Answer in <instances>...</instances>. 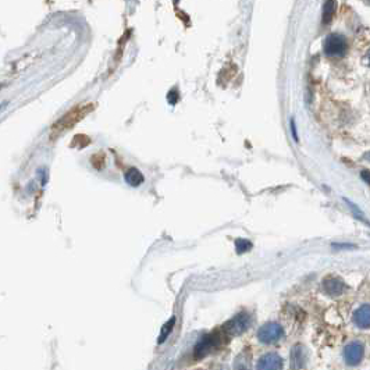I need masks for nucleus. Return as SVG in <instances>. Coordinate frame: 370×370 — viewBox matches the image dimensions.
<instances>
[{
	"label": "nucleus",
	"instance_id": "0eeeda50",
	"mask_svg": "<svg viewBox=\"0 0 370 370\" xmlns=\"http://www.w3.org/2000/svg\"><path fill=\"white\" fill-rule=\"evenodd\" d=\"M284 362L283 358L275 352L262 355L256 363V370H283Z\"/></svg>",
	"mask_w": 370,
	"mask_h": 370
},
{
	"label": "nucleus",
	"instance_id": "f03ea898",
	"mask_svg": "<svg viewBox=\"0 0 370 370\" xmlns=\"http://www.w3.org/2000/svg\"><path fill=\"white\" fill-rule=\"evenodd\" d=\"M323 50L328 57H344L348 50V41L344 35L330 34L324 41Z\"/></svg>",
	"mask_w": 370,
	"mask_h": 370
},
{
	"label": "nucleus",
	"instance_id": "f3484780",
	"mask_svg": "<svg viewBox=\"0 0 370 370\" xmlns=\"http://www.w3.org/2000/svg\"><path fill=\"white\" fill-rule=\"evenodd\" d=\"M291 131H293V137L295 139V142H299V138H298V132H296V127H295V121L291 120Z\"/></svg>",
	"mask_w": 370,
	"mask_h": 370
},
{
	"label": "nucleus",
	"instance_id": "dca6fc26",
	"mask_svg": "<svg viewBox=\"0 0 370 370\" xmlns=\"http://www.w3.org/2000/svg\"><path fill=\"white\" fill-rule=\"evenodd\" d=\"M361 177H362V180L365 181V182H366V184L370 187V170H368V169L362 170Z\"/></svg>",
	"mask_w": 370,
	"mask_h": 370
},
{
	"label": "nucleus",
	"instance_id": "39448f33",
	"mask_svg": "<svg viewBox=\"0 0 370 370\" xmlns=\"http://www.w3.org/2000/svg\"><path fill=\"white\" fill-rule=\"evenodd\" d=\"M220 344V337L217 334H206L202 337L194 348V358L195 359H203L210 352H213Z\"/></svg>",
	"mask_w": 370,
	"mask_h": 370
},
{
	"label": "nucleus",
	"instance_id": "4468645a",
	"mask_svg": "<svg viewBox=\"0 0 370 370\" xmlns=\"http://www.w3.org/2000/svg\"><path fill=\"white\" fill-rule=\"evenodd\" d=\"M235 249H237V253H245V252L252 249V244H250V241H247V240H237L235 241Z\"/></svg>",
	"mask_w": 370,
	"mask_h": 370
},
{
	"label": "nucleus",
	"instance_id": "f257e3e1",
	"mask_svg": "<svg viewBox=\"0 0 370 370\" xmlns=\"http://www.w3.org/2000/svg\"><path fill=\"white\" fill-rule=\"evenodd\" d=\"M252 324V316L248 312H240L238 315H235L233 319H230L225 324H224L223 331L230 337L241 336L242 333H245Z\"/></svg>",
	"mask_w": 370,
	"mask_h": 370
},
{
	"label": "nucleus",
	"instance_id": "a211bd4d",
	"mask_svg": "<svg viewBox=\"0 0 370 370\" xmlns=\"http://www.w3.org/2000/svg\"><path fill=\"white\" fill-rule=\"evenodd\" d=\"M363 159H365V160H368V162H370V152H369V153H366V155L363 156Z\"/></svg>",
	"mask_w": 370,
	"mask_h": 370
},
{
	"label": "nucleus",
	"instance_id": "9d476101",
	"mask_svg": "<svg viewBox=\"0 0 370 370\" xmlns=\"http://www.w3.org/2000/svg\"><path fill=\"white\" fill-rule=\"evenodd\" d=\"M234 370H252V358L249 351H244L235 358Z\"/></svg>",
	"mask_w": 370,
	"mask_h": 370
},
{
	"label": "nucleus",
	"instance_id": "f8f14e48",
	"mask_svg": "<svg viewBox=\"0 0 370 370\" xmlns=\"http://www.w3.org/2000/svg\"><path fill=\"white\" fill-rule=\"evenodd\" d=\"M336 1H331V0L324 4V7H323V24L324 25H328L333 21V17L336 14Z\"/></svg>",
	"mask_w": 370,
	"mask_h": 370
},
{
	"label": "nucleus",
	"instance_id": "2eb2a0df",
	"mask_svg": "<svg viewBox=\"0 0 370 370\" xmlns=\"http://www.w3.org/2000/svg\"><path fill=\"white\" fill-rule=\"evenodd\" d=\"M334 249H356V247L352 244H333Z\"/></svg>",
	"mask_w": 370,
	"mask_h": 370
},
{
	"label": "nucleus",
	"instance_id": "7ed1b4c3",
	"mask_svg": "<svg viewBox=\"0 0 370 370\" xmlns=\"http://www.w3.org/2000/svg\"><path fill=\"white\" fill-rule=\"evenodd\" d=\"M284 337V328L280 323L270 321L259 328L258 340L262 344H274Z\"/></svg>",
	"mask_w": 370,
	"mask_h": 370
},
{
	"label": "nucleus",
	"instance_id": "1a4fd4ad",
	"mask_svg": "<svg viewBox=\"0 0 370 370\" xmlns=\"http://www.w3.org/2000/svg\"><path fill=\"white\" fill-rule=\"evenodd\" d=\"M352 321L356 327L363 328H370V305H362L358 309L353 312L352 315Z\"/></svg>",
	"mask_w": 370,
	"mask_h": 370
},
{
	"label": "nucleus",
	"instance_id": "6ab92c4d",
	"mask_svg": "<svg viewBox=\"0 0 370 370\" xmlns=\"http://www.w3.org/2000/svg\"><path fill=\"white\" fill-rule=\"evenodd\" d=\"M366 59H368V61H369V64H370V49L366 52Z\"/></svg>",
	"mask_w": 370,
	"mask_h": 370
},
{
	"label": "nucleus",
	"instance_id": "423d86ee",
	"mask_svg": "<svg viewBox=\"0 0 370 370\" xmlns=\"http://www.w3.org/2000/svg\"><path fill=\"white\" fill-rule=\"evenodd\" d=\"M321 288H323L324 294H327L328 296H331V298H337V296L343 295V294L348 290V285L345 284L344 281H343L340 277H336V275H328V277H326V278L323 280V283H321Z\"/></svg>",
	"mask_w": 370,
	"mask_h": 370
},
{
	"label": "nucleus",
	"instance_id": "6e6552de",
	"mask_svg": "<svg viewBox=\"0 0 370 370\" xmlns=\"http://www.w3.org/2000/svg\"><path fill=\"white\" fill-rule=\"evenodd\" d=\"M308 361L306 348L302 344H295L290 352V368L293 370H301Z\"/></svg>",
	"mask_w": 370,
	"mask_h": 370
},
{
	"label": "nucleus",
	"instance_id": "9b49d317",
	"mask_svg": "<svg viewBox=\"0 0 370 370\" xmlns=\"http://www.w3.org/2000/svg\"><path fill=\"white\" fill-rule=\"evenodd\" d=\"M125 180L128 182L131 187H138V185H141L142 184V181H144V175L141 174V172L138 170V169H129L127 174H125Z\"/></svg>",
	"mask_w": 370,
	"mask_h": 370
},
{
	"label": "nucleus",
	"instance_id": "20e7f679",
	"mask_svg": "<svg viewBox=\"0 0 370 370\" xmlns=\"http://www.w3.org/2000/svg\"><path fill=\"white\" fill-rule=\"evenodd\" d=\"M365 356V344L362 341H351L344 346L343 358L348 366H358Z\"/></svg>",
	"mask_w": 370,
	"mask_h": 370
},
{
	"label": "nucleus",
	"instance_id": "ddd939ff",
	"mask_svg": "<svg viewBox=\"0 0 370 370\" xmlns=\"http://www.w3.org/2000/svg\"><path fill=\"white\" fill-rule=\"evenodd\" d=\"M174 324H175V318L173 316L169 321H166L163 327H162V331H160V337H159V344H163L166 341V338L170 336L172 330L174 328Z\"/></svg>",
	"mask_w": 370,
	"mask_h": 370
}]
</instances>
